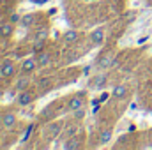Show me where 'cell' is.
Here are the masks:
<instances>
[{"instance_id": "14", "label": "cell", "mask_w": 152, "mask_h": 150, "mask_svg": "<svg viewBox=\"0 0 152 150\" xmlns=\"http://www.w3.org/2000/svg\"><path fill=\"white\" fill-rule=\"evenodd\" d=\"M28 85H30V78H28V74H23V78H20L18 83H16V90L18 92H23V90L28 88Z\"/></svg>"}, {"instance_id": "25", "label": "cell", "mask_w": 152, "mask_h": 150, "mask_svg": "<svg viewBox=\"0 0 152 150\" xmlns=\"http://www.w3.org/2000/svg\"><path fill=\"white\" fill-rule=\"evenodd\" d=\"M34 131V125H28V129H27V133H25V138L23 140H28V136H30V133Z\"/></svg>"}, {"instance_id": "18", "label": "cell", "mask_w": 152, "mask_h": 150, "mask_svg": "<svg viewBox=\"0 0 152 150\" xmlns=\"http://www.w3.org/2000/svg\"><path fill=\"white\" fill-rule=\"evenodd\" d=\"M48 37H50V28H48V27H41V28L37 30V34H36V39L46 41Z\"/></svg>"}, {"instance_id": "1", "label": "cell", "mask_w": 152, "mask_h": 150, "mask_svg": "<svg viewBox=\"0 0 152 150\" xmlns=\"http://www.w3.org/2000/svg\"><path fill=\"white\" fill-rule=\"evenodd\" d=\"M32 103H34V94H32L30 90L18 92V95H16V104H18V106L25 108V106H28V104H32Z\"/></svg>"}, {"instance_id": "27", "label": "cell", "mask_w": 152, "mask_h": 150, "mask_svg": "<svg viewBox=\"0 0 152 150\" xmlns=\"http://www.w3.org/2000/svg\"><path fill=\"white\" fill-rule=\"evenodd\" d=\"M34 2H36V4H39V5H41V4H44L46 0H34Z\"/></svg>"}, {"instance_id": "28", "label": "cell", "mask_w": 152, "mask_h": 150, "mask_svg": "<svg viewBox=\"0 0 152 150\" xmlns=\"http://www.w3.org/2000/svg\"><path fill=\"white\" fill-rule=\"evenodd\" d=\"M0 36H2V27H0Z\"/></svg>"}, {"instance_id": "9", "label": "cell", "mask_w": 152, "mask_h": 150, "mask_svg": "<svg viewBox=\"0 0 152 150\" xmlns=\"http://www.w3.org/2000/svg\"><path fill=\"white\" fill-rule=\"evenodd\" d=\"M2 125L5 127V129H11V127H14L16 125V115L14 113H5L4 117H2Z\"/></svg>"}, {"instance_id": "24", "label": "cell", "mask_w": 152, "mask_h": 150, "mask_svg": "<svg viewBox=\"0 0 152 150\" xmlns=\"http://www.w3.org/2000/svg\"><path fill=\"white\" fill-rule=\"evenodd\" d=\"M108 97H110V94H108V92L101 94V95H99V103H104V101H108Z\"/></svg>"}, {"instance_id": "19", "label": "cell", "mask_w": 152, "mask_h": 150, "mask_svg": "<svg viewBox=\"0 0 152 150\" xmlns=\"http://www.w3.org/2000/svg\"><path fill=\"white\" fill-rule=\"evenodd\" d=\"M44 44H46L44 41H41V39H36V42H34V46H32V51H34L36 55H37V53H41V51L44 50Z\"/></svg>"}, {"instance_id": "21", "label": "cell", "mask_w": 152, "mask_h": 150, "mask_svg": "<svg viewBox=\"0 0 152 150\" xmlns=\"http://www.w3.org/2000/svg\"><path fill=\"white\" fill-rule=\"evenodd\" d=\"M124 20H126V23H133V21L136 20V12H127V14L124 16Z\"/></svg>"}, {"instance_id": "26", "label": "cell", "mask_w": 152, "mask_h": 150, "mask_svg": "<svg viewBox=\"0 0 152 150\" xmlns=\"http://www.w3.org/2000/svg\"><path fill=\"white\" fill-rule=\"evenodd\" d=\"M147 42V37H140L138 39V44H145Z\"/></svg>"}, {"instance_id": "17", "label": "cell", "mask_w": 152, "mask_h": 150, "mask_svg": "<svg viewBox=\"0 0 152 150\" xmlns=\"http://www.w3.org/2000/svg\"><path fill=\"white\" fill-rule=\"evenodd\" d=\"M2 27V36L4 37H11L12 36V32H14V23H4V25H0Z\"/></svg>"}, {"instance_id": "7", "label": "cell", "mask_w": 152, "mask_h": 150, "mask_svg": "<svg viewBox=\"0 0 152 150\" xmlns=\"http://www.w3.org/2000/svg\"><path fill=\"white\" fill-rule=\"evenodd\" d=\"M60 131H62L60 124H57V122H55V124H50V125L46 127V133H44V134H46V138H48V140H53V138H57V136L60 134Z\"/></svg>"}, {"instance_id": "20", "label": "cell", "mask_w": 152, "mask_h": 150, "mask_svg": "<svg viewBox=\"0 0 152 150\" xmlns=\"http://www.w3.org/2000/svg\"><path fill=\"white\" fill-rule=\"evenodd\" d=\"M78 131H80V127H78V125H69V127L66 129V136H67V138L76 136V134H78Z\"/></svg>"}, {"instance_id": "10", "label": "cell", "mask_w": 152, "mask_h": 150, "mask_svg": "<svg viewBox=\"0 0 152 150\" xmlns=\"http://www.w3.org/2000/svg\"><path fill=\"white\" fill-rule=\"evenodd\" d=\"M64 149L66 150H78L81 149V140L78 136H71L66 143H64Z\"/></svg>"}, {"instance_id": "2", "label": "cell", "mask_w": 152, "mask_h": 150, "mask_svg": "<svg viewBox=\"0 0 152 150\" xmlns=\"http://www.w3.org/2000/svg\"><path fill=\"white\" fill-rule=\"evenodd\" d=\"M37 58L36 57H28V58H25L23 62H21V74H32L34 71H36V67H37Z\"/></svg>"}, {"instance_id": "23", "label": "cell", "mask_w": 152, "mask_h": 150, "mask_svg": "<svg viewBox=\"0 0 152 150\" xmlns=\"http://www.w3.org/2000/svg\"><path fill=\"white\" fill-rule=\"evenodd\" d=\"M75 113V118H78V120H81L83 117H85V111H83V108H80V110H76V111H73Z\"/></svg>"}, {"instance_id": "11", "label": "cell", "mask_w": 152, "mask_h": 150, "mask_svg": "<svg viewBox=\"0 0 152 150\" xmlns=\"http://www.w3.org/2000/svg\"><path fill=\"white\" fill-rule=\"evenodd\" d=\"M34 23H36V14H34V12H28V14H23V16H21L20 25H21L23 28H30Z\"/></svg>"}, {"instance_id": "8", "label": "cell", "mask_w": 152, "mask_h": 150, "mask_svg": "<svg viewBox=\"0 0 152 150\" xmlns=\"http://www.w3.org/2000/svg\"><path fill=\"white\" fill-rule=\"evenodd\" d=\"M80 108H83V99H81L80 95H73V97L67 101V110H69V111H76V110H80Z\"/></svg>"}, {"instance_id": "16", "label": "cell", "mask_w": 152, "mask_h": 150, "mask_svg": "<svg viewBox=\"0 0 152 150\" xmlns=\"http://www.w3.org/2000/svg\"><path fill=\"white\" fill-rule=\"evenodd\" d=\"M37 64L41 66V67H44V66H48L50 62H51V58H50V55L46 53V51H41V53H37Z\"/></svg>"}, {"instance_id": "13", "label": "cell", "mask_w": 152, "mask_h": 150, "mask_svg": "<svg viewBox=\"0 0 152 150\" xmlns=\"http://www.w3.org/2000/svg\"><path fill=\"white\" fill-rule=\"evenodd\" d=\"M112 95H113L115 99H124L127 95V87L126 85H117L113 88V92H112Z\"/></svg>"}, {"instance_id": "5", "label": "cell", "mask_w": 152, "mask_h": 150, "mask_svg": "<svg viewBox=\"0 0 152 150\" xmlns=\"http://www.w3.org/2000/svg\"><path fill=\"white\" fill-rule=\"evenodd\" d=\"M90 42H92L94 46L104 44V30H103V28H94V30L90 32Z\"/></svg>"}, {"instance_id": "6", "label": "cell", "mask_w": 152, "mask_h": 150, "mask_svg": "<svg viewBox=\"0 0 152 150\" xmlns=\"http://www.w3.org/2000/svg\"><path fill=\"white\" fill-rule=\"evenodd\" d=\"M14 73H16V67H14V64H12L11 60H5V62L0 66V76H4V78H11Z\"/></svg>"}, {"instance_id": "4", "label": "cell", "mask_w": 152, "mask_h": 150, "mask_svg": "<svg viewBox=\"0 0 152 150\" xmlns=\"http://www.w3.org/2000/svg\"><path fill=\"white\" fill-rule=\"evenodd\" d=\"M115 62V57L112 53H103V55H99V60H97V67L99 69H108V67H112Z\"/></svg>"}, {"instance_id": "15", "label": "cell", "mask_w": 152, "mask_h": 150, "mask_svg": "<svg viewBox=\"0 0 152 150\" xmlns=\"http://www.w3.org/2000/svg\"><path fill=\"white\" fill-rule=\"evenodd\" d=\"M112 136H113V133H112V129H103L101 133H99V143H108V141H112Z\"/></svg>"}, {"instance_id": "12", "label": "cell", "mask_w": 152, "mask_h": 150, "mask_svg": "<svg viewBox=\"0 0 152 150\" xmlns=\"http://www.w3.org/2000/svg\"><path fill=\"white\" fill-rule=\"evenodd\" d=\"M80 37V34L76 32V30H67L66 34H64V42L67 44V46H71V44H75L76 41Z\"/></svg>"}, {"instance_id": "3", "label": "cell", "mask_w": 152, "mask_h": 150, "mask_svg": "<svg viewBox=\"0 0 152 150\" xmlns=\"http://www.w3.org/2000/svg\"><path fill=\"white\" fill-rule=\"evenodd\" d=\"M106 81H108V76L106 74H96L94 78L88 79V87L94 88V90H99V88H103L106 85Z\"/></svg>"}, {"instance_id": "22", "label": "cell", "mask_w": 152, "mask_h": 150, "mask_svg": "<svg viewBox=\"0 0 152 150\" xmlns=\"http://www.w3.org/2000/svg\"><path fill=\"white\" fill-rule=\"evenodd\" d=\"M11 23H20L21 21V16L18 14V12H14V14H11V20H9Z\"/></svg>"}]
</instances>
